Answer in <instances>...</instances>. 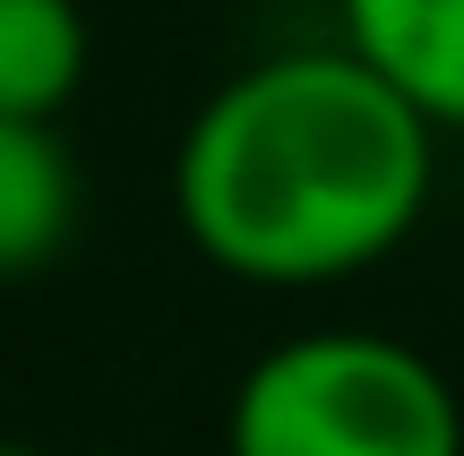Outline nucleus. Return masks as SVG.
Wrapping results in <instances>:
<instances>
[{"label":"nucleus","mask_w":464,"mask_h":456,"mask_svg":"<svg viewBox=\"0 0 464 456\" xmlns=\"http://www.w3.org/2000/svg\"><path fill=\"white\" fill-rule=\"evenodd\" d=\"M439 181V130L344 44L266 52L189 112L172 216L207 267L310 293L413 241Z\"/></svg>","instance_id":"1"},{"label":"nucleus","mask_w":464,"mask_h":456,"mask_svg":"<svg viewBox=\"0 0 464 456\" xmlns=\"http://www.w3.org/2000/svg\"><path fill=\"white\" fill-rule=\"evenodd\" d=\"M224 456H464V405L413 344L310 327L241 371L224 405Z\"/></svg>","instance_id":"2"},{"label":"nucleus","mask_w":464,"mask_h":456,"mask_svg":"<svg viewBox=\"0 0 464 456\" xmlns=\"http://www.w3.org/2000/svg\"><path fill=\"white\" fill-rule=\"evenodd\" d=\"M86 86L78 0H0V121H61Z\"/></svg>","instance_id":"5"},{"label":"nucleus","mask_w":464,"mask_h":456,"mask_svg":"<svg viewBox=\"0 0 464 456\" xmlns=\"http://www.w3.org/2000/svg\"><path fill=\"white\" fill-rule=\"evenodd\" d=\"M78 233V164L52 121H0V285L34 276Z\"/></svg>","instance_id":"4"},{"label":"nucleus","mask_w":464,"mask_h":456,"mask_svg":"<svg viewBox=\"0 0 464 456\" xmlns=\"http://www.w3.org/2000/svg\"><path fill=\"white\" fill-rule=\"evenodd\" d=\"M344 52L379 69L430 130H464V0H335Z\"/></svg>","instance_id":"3"},{"label":"nucleus","mask_w":464,"mask_h":456,"mask_svg":"<svg viewBox=\"0 0 464 456\" xmlns=\"http://www.w3.org/2000/svg\"><path fill=\"white\" fill-rule=\"evenodd\" d=\"M103 456H112V448H103Z\"/></svg>","instance_id":"7"},{"label":"nucleus","mask_w":464,"mask_h":456,"mask_svg":"<svg viewBox=\"0 0 464 456\" xmlns=\"http://www.w3.org/2000/svg\"><path fill=\"white\" fill-rule=\"evenodd\" d=\"M0 456H44V448H17V440H0Z\"/></svg>","instance_id":"6"}]
</instances>
